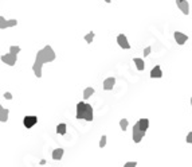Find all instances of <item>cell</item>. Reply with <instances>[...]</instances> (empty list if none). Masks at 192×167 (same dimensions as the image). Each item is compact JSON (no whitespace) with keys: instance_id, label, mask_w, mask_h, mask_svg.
Masks as SVG:
<instances>
[{"instance_id":"6da1fadb","label":"cell","mask_w":192,"mask_h":167,"mask_svg":"<svg viewBox=\"0 0 192 167\" xmlns=\"http://www.w3.org/2000/svg\"><path fill=\"white\" fill-rule=\"evenodd\" d=\"M55 51L52 50L51 46H45L42 50H39L36 53V59H35L34 65H32V70H34L35 76L40 78L42 77V66L47 62H52L55 61Z\"/></svg>"},{"instance_id":"7a4b0ae2","label":"cell","mask_w":192,"mask_h":167,"mask_svg":"<svg viewBox=\"0 0 192 167\" xmlns=\"http://www.w3.org/2000/svg\"><path fill=\"white\" fill-rule=\"evenodd\" d=\"M77 119L78 120H86V121H93V107L87 102L79 101L77 104Z\"/></svg>"},{"instance_id":"3957f363","label":"cell","mask_w":192,"mask_h":167,"mask_svg":"<svg viewBox=\"0 0 192 167\" xmlns=\"http://www.w3.org/2000/svg\"><path fill=\"white\" fill-rule=\"evenodd\" d=\"M145 132H147V131H143V129L140 128V124H138V121H137L136 124L133 125V142L140 143L143 140L144 136H145Z\"/></svg>"},{"instance_id":"277c9868","label":"cell","mask_w":192,"mask_h":167,"mask_svg":"<svg viewBox=\"0 0 192 167\" xmlns=\"http://www.w3.org/2000/svg\"><path fill=\"white\" fill-rule=\"evenodd\" d=\"M1 61H3L6 65H8V66H14L17 61V55L16 54H12V53L3 54V55H1Z\"/></svg>"},{"instance_id":"5b68a950","label":"cell","mask_w":192,"mask_h":167,"mask_svg":"<svg viewBox=\"0 0 192 167\" xmlns=\"http://www.w3.org/2000/svg\"><path fill=\"white\" fill-rule=\"evenodd\" d=\"M14 26H17V20H16V19H10V20H6L3 16H0V28H1V30L8 28V27H14Z\"/></svg>"},{"instance_id":"8992f818","label":"cell","mask_w":192,"mask_h":167,"mask_svg":"<svg viewBox=\"0 0 192 167\" xmlns=\"http://www.w3.org/2000/svg\"><path fill=\"white\" fill-rule=\"evenodd\" d=\"M36 123H38L36 116H24V119H23V124H24L26 128H32Z\"/></svg>"},{"instance_id":"52a82bcc","label":"cell","mask_w":192,"mask_h":167,"mask_svg":"<svg viewBox=\"0 0 192 167\" xmlns=\"http://www.w3.org/2000/svg\"><path fill=\"white\" fill-rule=\"evenodd\" d=\"M117 43L120 45V47L121 49H130V43L128 42V38H126L124 34H120L118 36H117Z\"/></svg>"},{"instance_id":"ba28073f","label":"cell","mask_w":192,"mask_h":167,"mask_svg":"<svg viewBox=\"0 0 192 167\" xmlns=\"http://www.w3.org/2000/svg\"><path fill=\"white\" fill-rule=\"evenodd\" d=\"M173 36H175V39H176V42H177V45H184L185 42L188 41V35H185V34H183V32H180V31H176L173 34Z\"/></svg>"},{"instance_id":"9c48e42d","label":"cell","mask_w":192,"mask_h":167,"mask_svg":"<svg viewBox=\"0 0 192 167\" xmlns=\"http://www.w3.org/2000/svg\"><path fill=\"white\" fill-rule=\"evenodd\" d=\"M176 4H177V7L180 8V11H182L184 15H188V14H189V4H188V0L176 1Z\"/></svg>"},{"instance_id":"30bf717a","label":"cell","mask_w":192,"mask_h":167,"mask_svg":"<svg viewBox=\"0 0 192 167\" xmlns=\"http://www.w3.org/2000/svg\"><path fill=\"white\" fill-rule=\"evenodd\" d=\"M163 77V72H161V67L159 65L153 67V69L150 70V78H161Z\"/></svg>"},{"instance_id":"8fae6325","label":"cell","mask_w":192,"mask_h":167,"mask_svg":"<svg viewBox=\"0 0 192 167\" xmlns=\"http://www.w3.org/2000/svg\"><path fill=\"white\" fill-rule=\"evenodd\" d=\"M115 84V80L113 78V77H109V78H106V80L104 81V89L105 91H112L113 86H114Z\"/></svg>"},{"instance_id":"7c38bea8","label":"cell","mask_w":192,"mask_h":167,"mask_svg":"<svg viewBox=\"0 0 192 167\" xmlns=\"http://www.w3.org/2000/svg\"><path fill=\"white\" fill-rule=\"evenodd\" d=\"M8 115H10V109L4 108V107H0V121L6 123L8 120Z\"/></svg>"},{"instance_id":"4fadbf2b","label":"cell","mask_w":192,"mask_h":167,"mask_svg":"<svg viewBox=\"0 0 192 167\" xmlns=\"http://www.w3.org/2000/svg\"><path fill=\"white\" fill-rule=\"evenodd\" d=\"M63 156V150L62 148H56L52 151V159L54 160H61Z\"/></svg>"},{"instance_id":"5bb4252c","label":"cell","mask_w":192,"mask_h":167,"mask_svg":"<svg viewBox=\"0 0 192 167\" xmlns=\"http://www.w3.org/2000/svg\"><path fill=\"white\" fill-rule=\"evenodd\" d=\"M134 61V65H136V67H137V70H144L145 69V63H144V59H141V58H134L133 59Z\"/></svg>"},{"instance_id":"9a60e30c","label":"cell","mask_w":192,"mask_h":167,"mask_svg":"<svg viewBox=\"0 0 192 167\" xmlns=\"http://www.w3.org/2000/svg\"><path fill=\"white\" fill-rule=\"evenodd\" d=\"M138 124H140V128L143 129V131H147L148 127H149V120L148 119H140Z\"/></svg>"},{"instance_id":"2e32d148","label":"cell","mask_w":192,"mask_h":167,"mask_svg":"<svg viewBox=\"0 0 192 167\" xmlns=\"http://www.w3.org/2000/svg\"><path fill=\"white\" fill-rule=\"evenodd\" d=\"M93 94H94V89H93L91 86H89V88H86V89L83 91V98H85V100H87V98H90Z\"/></svg>"},{"instance_id":"e0dca14e","label":"cell","mask_w":192,"mask_h":167,"mask_svg":"<svg viewBox=\"0 0 192 167\" xmlns=\"http://www.w3.org/2000/svg\"><path fill=\"white\" fill-rule=\"evenodd\" d=\"M66 128H67V125L65 124V123H62V124H59L58 127H56V133L65 135V133H66Z\"/></svg>"},{"instance_id":"ac0fdd59","label":"cell","mask_w":192,"mask_h":167,"mask_svg":"<svg viewBox=\"0 0 192 167\" xmlns=\"http://www.w3.org/2000/svg\"><path fill=\"white\" fill-rule=\"evenodd\" d=\"M128 125H129V121H128V119H121V120H120V127H121L122 131H126Z\"/></svg>"},{"instance_id":"d6986e66","label":"cell","mask_w":192,"mask_h":167,"mask_svg":"<svg viewBox=\"0 0 192 167\" xmlns=\"http://www.w3.org/2000/svg\"><path fill=\"white\" fill-rule=\"evenodd\" d=\"M94 32H93V31H90V32H89V34H86V35H85V41H86L87 42V43H91V42H93V39H94Z\"/></svg>"},{"instance_id":"ffe728a7","label":"cell","mask_w":192,"mask_h":167,"mask_svg":"<svg viewBox=\"0 0 192 167\" xmlns=\"http://www.w3.org/2000/svg\"><path fill=\"white\" fill-rule=\"evenodd\" d=\"M20 47H19V46H11L10 47V53H12V54H19V53H20Z\"/></svg>"},{"instance_id":"44dd1931","label":"cell","mask_w":192,"mask_h":167,"mask_svg":"<svg viewBox=\"0 0 192 167\" xmlns=\"http://www.w3.org/2000/svg\"><path fill=\"white\" fill-rule=\"evenodd\" d=\"M106 139H108V138H106V135H102L101 136V140H99V147H101V148H104V147L106 146Z\"/></svg>"},{"instance_id":"7402d4cb","label":"cell","mask_w":192,"mask_h":167,"mask_svg":"<svg viewBox=\"0 0 192 167\" xmlns=\"http://www.w3.org/2000/svg\"><path fill=\"white\" fill-rule=\"evenodd\" d=\"M137 166V162H126L124 164V167H136Z\"/></svg>"},{"instance_id":"603a6c76","label":"cell","mask_w":192,"mask_h":167,"mask_svg":"<svg viewBox=\"0 0 192 167\" xmlns=\"http://www.w3.org/2000/svg\"><path fill=\"white\" fill-rule=\"evenodd\" d=\"M150 51H152V47H150V46H148L147 49L144 50V55H145V57H148V55H149V54H150Z\"/></svg>"},{"instance_id":"cb8c5ba5","label":"cell","mask_w":192,"mask_h":167,"mask_svg":"<svg viewBox=\"0 0 192 167\" xmlns=\"http://www.w3.org/2000/svg\"><path fill=\"white\" fill-rule=\"evenodd\" d=\"M185 142L191 143V144H192V132H189L188 135H187V138H185Z\"/></svg>"},{"instance_id":"d4e9b609","label":"cell","mask_w":192,"mask_h":167,"mask_svg":"<svg viewBox=\"0 0 192 167\" xmlns=\"http://www.w3.org/2000/svg\"><path fill=\"white\" fill-rule=\"evenodd\" d=\"M4 98H6V100H11V98H12V94H11L10 92H6V93H4Z\"/></svg>"},{"instance_id":"484cf974","label":"cell","mask_w":192,"mask_h":167,"mask_svg":"<svg viewBox=\"0 0 192 167\" xmlns=\"http://www.w3.org/2000/svg\"><path fill=\"white\" fill-rule=\"evenodd\" d=\"M105 1H106V3H110V1H112V0H105Z\"/></svg>"},{"instance_id":"4316f807","label":"cell","mask_w":192,"mask_h":167,"mask_svg":"<svg viewBox=\"0 0 192 167\" xmlns=\"http://www.w3.org/2000/svg\"><path fill=\"white\" fill-rule=\"evenodd\" d=\"M176 1H183V0H176Z\"/></svg>"},{"instance_id":"83f0119b","label":"cell","mask_w":192,"mask_h":167,"mask_svg":"<svg viewBox=\"0 0 192 167\" xmlns=\"http://www.w3.org/2000/svg\"><path fill=\"white\" fill-rule=\"evenodd\" d=\"M191 105H192V97H191Z\"/></svg>"}]
</instances>
